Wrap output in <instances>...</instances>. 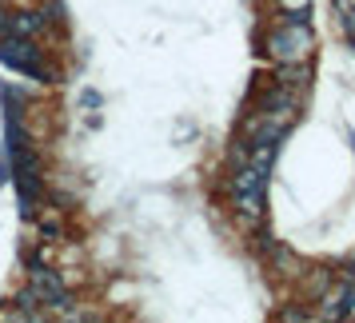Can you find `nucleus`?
Returning <instances> with one entry per match:
<instances>
[{"label":"nucleus","instance_id":"obj_1","mask_svg":"<svg viewBox=\"0 0 355 323\" xmlns=\"http://www.w3.org/2000/svg\"><path fill=\"white\" fill-rule=\"evenodd\" d=\"M263 49H268V56H272L275 64H304V60H311V52H315V36L307 28V20L284 17V24H275L272 33H268Z\"/></svg>","mask_w":355,"mask_h":323},{"label":"nucleus","instance_id":"obj_6","mask_svg":"<svg viewBox=\"0 0 355 323\" xmlns=\"http://www.w3.org/2000/svg\"><path fill=\"white\" fill-rule=\"evenodd\" d=\"M331 283H336L331 268H311V272H307V279H304V299H320Z\"/></svg>","mask_w":355,"mask_h":323},{"label":"nucleus","instance_id":"obj_14","mask_svg":"<svg viewBox=\"0 0 355 323\" xmlns=\"http://www.w3.org/2000/svg\"><path fill=\"white\" fill-rule=\"evenodd\" d=\"M347 315H355V279H352V307H347Z\"/></svg>","mask_w":355,"mask_h":323},{"label":"nucleus","instance_id":"obj_11","mask_svg":"<svg viewBox=\"0 0 355 323\" xmlns=\"http://www.w3.org/2000/svg\"><path fill=\"white\" fill-rule=\"evenodd\" d=\"M44 20H64V4H60V0H52L49 12H44Z\"/></svg>","mask_w":355,"mask_h":323},{"label":"nucleus","instance_id":"obj_15","mask_svg":"<svg viewBox=\"0 0 355 323\" xmlns=\"http://www.w3.org/2000/svg\"><path fill=\"white\" fill-rule=\"evenodd\" d=\"M352 4H355V0H352Z\"/></svg>","mask_w":355,"mask_h":323},{"label":"nucleus","instance_id":"obj_4","mask_svg":"<svg viewBox=\"0 0 355 323\" xmlns=\"http://www.w3.org/2000/svg\"><path fill=\"white\" fill-rule=\"evenodd\" d=\"M49 20L44 12H8V33L12 36H36Z\"/></svg>","mask_w":355,"mask_h":323},{"label":"nucleus","instance_id":"obj_3","mask_svg":"<svg viewBox=\"0 0 355 323\" xmlns=\"http://www.w3.org/2000/svg\"><path fill=\"white\" fill-rule=\"evenodd\" d=\"M0 64L17 68L24 76H36V80H52V72L40 60V49L33 44V36H0Z\"/></svg>","mask_w":355,"mask_h":323},{"label":"nucleus","instance_id":"obj_12","mask_svg":"<svg viewBox=\"0 0 355 323\" xmlns=\"http://www.w3.org/2000/svg\"><path fill=\"white\" fill-rule=\"evenodd\" d=\"M279 320H291V323H295V320H307V311H295V307H291V311H284Z\"/></svg>","mask_w":355,"mask_h":323},{"label":"nucleus","instance_id":"obj_13","mask_svg":"<svg viewBox=\"0 0 355 323\" xmlns=\"http://www.w3.org/2000/svg\"><path fill=\"white\" fill-rule=\"evenodd\" d=\"M0 36H8V12L0 8Z\"/></svg>","mask_w":355,"mask_h":323},{"label":"nucleus","instance_id":"obj_2","mask_svg":"<svg viewBox=\"0 0 355 323\" xmlns=\"http://www.w3.org/2000/svg\"><path fill=\"white\" fill-rule=\"evenodd\" d=\"M263 184H268V172L256 168V164H240L232 172V200H236L243 220H259L263 216Z\"/></svg>","mask_w":355,"mask_h":323},{"label":"nucleus","instance_id":"obj_5","mask_svg":"<svg viewBox=\"0 0 355 323\" xmlns=\"http://www.w3.org/2000/svg\"><path fill=\"white\" fill-rule=\"evenodd\" d=\"M311 80V68H307V60L304 64H275V84H284V88H304V84Z\"/></svg>","mask_w":355,"mask_h":323},{"label":"nucleus","instance_id":"obj_10","mask_svg":"<svg viewBox=\"0 0 355 323\" xmlns=\"http://www.w3.org/2000/svg\"><path fill=\"white\" fill-rule=\"evenodd\" d=\"M339 12H343L339 20H343V28H347V36L355 40V4H352V0H339Z\"/></svg>","mask_w":355,"mask_h":323},{"label":"nucleus","instance_id":"obj_7","mask_svg":"<svg viewBox=\"0 0 355 323\" xmlns=\"http://www.w3.org/2000/svg\"><path fill=\"white\" fill-rule=\"evenodd\" d=\"M0 100H4V112H8V120H20L24 104H28V96H24L20 88H12V84H0Z\"/></svg>","mask_w":355,"mask_h":323},{"label":"nucleus","instance_id":"obj_9","mask_svg":"<svg viewBox=\"0 0 355 323\" xmlns=\"http://www.w3.org/2000/svg\"><path fill=\"white\" fill-rule=\"evenodd\" d=\"M275 4L288 20H307V12H311V0H275Z\"/></svg>","mask_w":355,"mask_h":323},{"label":"nucleus","instance_id":"obj_8","mask_svg":"<svg viewBox=\"0 0 355 323\" xmlns=\"http://www.w3.org/2000/svg\"><path fill=\"white\" fill-rule=\"evenodd\" d=\"M268 252H272V263H275V272H279V275H304V272H300V259L291 256L288 247H275V243H272Z\"/></svg>","mask_w":355,"mask_h":323}]
</instances>
